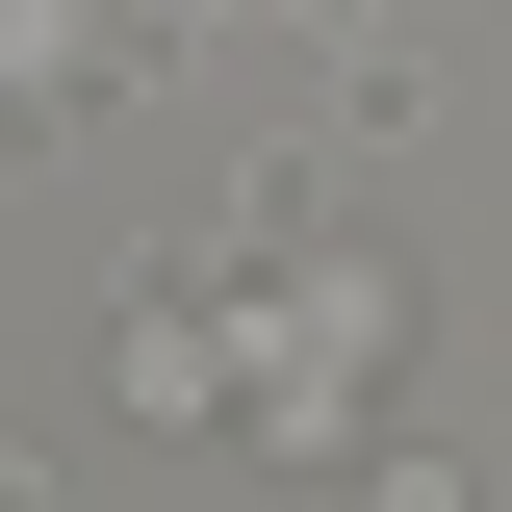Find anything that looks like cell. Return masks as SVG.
I'll use <instances>...</instances> for the list:
<instances>
[{
	"label": "cell",
	"mask_w": 512,
	"mask_h": 512,
	"mask_svg": "<svg viewBox=\"0 0 512 512\" xmlns=\"http://www.w3.org/2000/svg\"><path fill=\"white\" fill-rule=\"evenodd\" d=\"M0 512H52V461H26V436H0Z\"/></svg>",
	"instance_id": "6da1fadb"
}]
</instances>
